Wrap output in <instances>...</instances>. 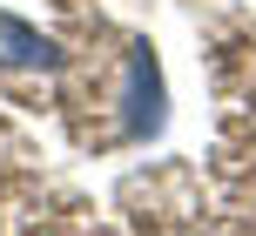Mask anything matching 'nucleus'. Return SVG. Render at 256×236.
I'll use <instances>...</instances> for the list:
<instances>
[{
	"mask_svg": "<svg viewBox=\"0 0 256 236\" xmlns=\"http://www.w3.org/2000/svg\"><path fill=\"white\" fill-rule=\"evenodd\" d=\"M115 108H122V128L135 142H155L168 128V81H162V61H155L148 40L122 54V88H115Z\"/></svg>",
	"mask_w": 256,
	"mask_h": 236,
	"instance_id": "1",
	"label": "nucleus"
},
{
	"mask_svg": "<svg viewBox=\"0 0 256 236\" xmlns=\"http://www.w3.org/2000/svg\"><path fill=\"white\" fill-rule=\"evenodd\" d=\"M0 68H7V74H61L68 48L54 34H40L34 20H20V14L0 7Z\"/></svg>",
	"mask_w": 256,
	"mask_h": 236,
	"instance_id": "2",
	"label": "nucleus"
}]
</instances>
